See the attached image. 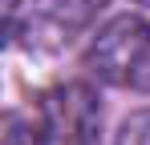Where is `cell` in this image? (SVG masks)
Returning a JSON list of instances; mask_svg holds the SVG:
<instances>
[{
	"mask_svg": "<svg viewBox=\"0 0 150 145\" xmlns=\"http://www.w3.org/2000/svg\"><path fill=\"white\" fill-rule=\"evenodd\" d=\"M37 109L57 145H101V105L89 85H61Z\"/></svg>",
	"mask_w": 150,
	"mask_h": 145,
	"instance_id": "cell-3",
	"label": "cell"
},
{
	"mask_svg": "<svg viewBox=\"0 0 150 145\" xmlns=\"http://www.w3.org/2000/svg\"><path fill=\"white\" fill-rule=\"evenodd\" d=\"M138 4H150V0H138Z\"/></svg>",
	"mask_w": 150,
	"mask_h": 145,
	"instance_id": "cell-6",
	"label": "cell"
},
{
	"mask_svg": "<svg viewBox=\"0 0 150 145\" xmlns=\"http://www.w3.org/2000/svg\"><path fill=\"white\" fill-rule=\"evenodd\" d=\"M118 145H150V109H138V113H130L122 121Z\"/></svg>",
	"mask_w": 150,
	"mask_h": 145,
	"instance_id": "cell-5",
	"label": "cell"
},
{
	"mask_svg": "<svg viewBox=\"0 0 150 145\" xmlns=\"http://www.w3.org/2000/svg\"><path fill=\"white\" fill-rule=\"evenodd\" d=\"M85 65L105 85L150 89V24L130 12L105 20V28L93 36V45L85 52Z\"/></svg>",
	"mask_w": 150,
	"mask_h": 145,
	"instance_id": "cell-1",
	"label": "cell"
},
{
	"mask_svg": "<svg viewBox=\"0 0 150 145\" xmlns=\"http://www.w3.org/2000/svg\"><path fill=\"white\" fill-rule=\"evenodd\" d=\"M105 0H4V32L16 45H57L98 16Z\"/></svg>",
	"mask_w": 150,
	"mask_h": 145,
	"instance_id": "cell-2",
	"label": "cell"
},
{
	"mask_svg": "<svg viewBox=\"0 0 150 145\" xmlns=\"http://www.w3.org/2000/svg\"><path fill=\"white\" fill-rule=\"evenodd\" d=\"M4 145H57L49 133V125L41 117V109L37 113H8L4 121Z\"/></svg>",
	"mask_w": 150,
	"mask_h": 145,
	"instance_id": "cell-4",
	"label": "cell"
}]
</instances>
